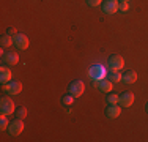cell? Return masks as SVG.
<instances>
[{"label":"cell","mask_w":148,"mask_h":142,"mask_svg":"<svg viewBox=\"0 0 148 142\" xmlns=\"http://www.w3.org/2000/svg\"><path fill=\"white\" fill-rule=\"evenodd\" d=\"M14 109H16L14 101L11 98H8V97L0 98V114H3V115H11L14 112Z\"/></svg>","instance_id":"cell-1"},{"label":"cell","mask_w":148,"mask_h":142,"mask_svg":"<svg viewBox=\"0 0 148 142\" xmlns=\"http://www.w3.org/2000/svg\"><path fill=\"white\" fill-rule=\"evenodd\" d=\"M24 122H22V119H16V120H13V122H10V126H8V133H10V136H19L21 133L24 131Z\"/></svg>","instance_id":"cell-2"},{"label":"cell","mask_w":148,"mask_h":142,"mask_svg":"<svg viewBox=\"0 0 148 142\" xmlns=\"http://www.w3.org/2000/svg\"><path fill=\"white\" fill-rule=\"evenodd\" d=\"M109 68H110V71H120L125 66V59H123L121 55H110V59H109Z\"/></svg>","instance_id":"cell-3"},{"label":"cell","mask_w":148,"mask_h":142,"mask_svg":"<svg viewBox=\"0 0 148 142\" xmlns=\"http://www.w3.org/2000/svg\"><path fill=\"white\" fill-rule=\"evenodd\" d=\"M3 90H5L10 97H13V95H19L21 92H22V84L16 82V81H10L8 84L3 85Z\"/></svg>","instance_id":"cell-4"},{"label":"cell","mask_w":148,"mask_h":142,"mask_svg":"<svg viewBox=\"0 0 148 142\" xmlns=\"http://www.w3.org/2000/svg\"><path fill=\"white\" fill-rule=\"evenodd\" d=\"M84 92H85V85H84L82 81H73L71 85H69V93H71L73 97L79 98L84 95Z\"/></svg>","instance_id":"cell-5"},{"label":"cell","mask_w":148,"mask_h":142,"mask_svg":"<svg viewBox=\"0 0 148 142\" xmlns=\"http://www.w3.org/2000/svg\"><path fill=\"white\" fill-rule=\"evenodd\" d=\"M118 0H104L103 2V13L106 14H115L118 11Z\"/></svg>","instance_id":"cell-6"},{"label":"cell","mask_w":148,"mask_h":142,"mask_svg":"<svg viewBox=\"0 0 148 142\" xmlns=\"http://www.w3.org/2000/svg\"><path fill=\"white\" fill-rule=\"evenodd\" d=\"M132 103H134V95L131 92H125V93H121L118 97V104L121 108H131Z\"/></svg>","instance_id":"cell-7"},{"label":"cell","mask_w":148,"mask_h":142,"mask_svg":"<svg viewBox=\"0 0 148 142\" xmlns=\"http://www.w3.org/2000/svg\"><path fill=\"white\" fill-rule=\"evenodd\" d=\"M14 46L17 49H21V51H25L29 48V37L24 33H17L14 37Z\"/></svg>","instance_id":"cell-8"},{"label":"cell","mask_w":148,"mask_h":142,"mask_svg":"<svg viewBox=\"0 0 148 142\" xmlns=\"http://www.w3.org/2000/svg\"><path fill=\"white\" fill-rule=\"evenodd\" d=\"M120 112H121V106L120 104H109V108L106 109V117L109 120H114L120 115Z\"/></svg>","instance_id":"cell-9"},{"label":"cell","mask_w":148,"mask_h":142,"mask_svg":"<svg viewBox=\"0 0 148 142\" xmlns=\"http://www.w3.org/2000/svg\"><path fill=\"white\" fill-rule=\"evenodd\" d=\"M2 62L6 63V65H10V66L17 65V63H19V55H17L16 52H11V51H10V52H6V54H3Z\"/></svg>","instance_id":"cell-10"},{"label":"cell","mask_w":148,"mask_h":142,"mask_svg":"<svg viewBox=\"0 0 148 142\" xmlns=\"http://www.w3.org/2000/svg\"><path fill=\"white\" fill-rule=\"evenodd\" d=\"M11 77H13L11 70H10L8 66H5V65H3L2 68H0V82H2V85L8 84L10 81H11Z\"/></svg>","instance_id":"cell-11"},{"label":"cell","mask_w":148,"mask_h":142,"mask_svg":"<svg viewBox=\"0 0 148 142\" xmlns=\"http://www.w3.org/2000/svg\"><path fill=\"white\" fill-rule=\"evenodd\" d=\"M112 88H114V82H112L110 79H103V81H99V88H98V90L104 92V93H110Z\"/></svg>","instance_id":"cell-12"},{"label":"cell","mask_w":148,"mask_h":142,"mask_svg":"<svg viewBox=\"0 0 148 142\" xmlns=\"http://www.w3.org/2000/svg\"><path fill=\"white\" fill-rule=\"evenodd\" d=\"M121 81H123V84H134L137 81V73L136 71H126L121 76Z\"/></svg>","instance_id":"cell-13"},{"label":"cell","mask_w":148,"mask_h":142,"mask_svg":"<svg viewBox=\"0 0 148 142\" xmlns=\"http://www.w3.org/2000/svg\"><path fill=\"white\" fill-rule=\"evenodd\" d=\"M0 44H2V48H11L13 44H14V37H11V35H3L2 38H0Z\"/></svg>","instance_id":"cell-14"},{"label":"cell","mask_w":148,"mask_h":142,"mask_svg":"<svg viewBox=\"0 0 148 142\" xmlns=\"http://www.w3.org/2000/svg\"><path fill=\"white\" fill-rule=\"evenodd\" d=\"M121 76H123V74L120 73V71H110V74H109L107 79H110L112 82L115 84V82H121Z\"/></svg>","instance_id":"cell-15"},{"label":"cell","mask_w":148,"mask_h":142,"mask_svg":"<svg viewBox=\"0 0 148 142\" xmlns=\"http://www.w3.org/2000/svg\"><path fill=\"white\" fill-rule=\"evenodd\" d=\"M8 126H10L8 115H3V114H0V130L5 131V130H8Z\"/></svg>","instance_id":"cell-16"},{"label":"cell","mask_w":148,"mask_h":142,"mask_svg":"<svg viewBox=\"0 0 148 142\" xmlns=\"http://www.w3.org/2000/svg\"><path fill=\"white\" fill-rule=\"evenodd\" d=\"M74 99H76V97H73V95L69 93V95H66V97L62 98V103H63L65 106H73V104H74Z\"/></svg>","instance_id":"cell-17"},{"label":"cell","mask_w":148,"mask_h":142,"mask_svg":"<svg viewBox=\"0 0 148 142\" xmlns=\"http://www.w3.org/2000/svg\"><path fill=\"white\" fill-rule=\"evenodd\" d=\"M106 101H107V104H118V95L109 93L107 98H106Z\"/></svg>","instance_id":"cell-18"},{"label":"cell","mask_w":148,"mask_h":142,"mask_svg":"<svg viewBox=\"0 0 148 142\" xmlns=\"http://www.w3.org/2000/svg\"><path fill=\"white\" fill-rule=\"evenodd\" d=\"M16 117H17V119H25V117H27V108H24V106H22V108H19V109H17V112H16Z\"/></svg>","instance_id":"cell-19"},{"label":"cell","mask_w":148,"mask_h":142,"mask_svg":"<svg viewBox=\"0 0 148 142\" xmlns=\"http://www.w3.org/2000/svg\"><path fill=\"white\" fill-rule=\"evenodd\" d=\"M118 11H120V13H126V11H129V5H128V2H120V3H118Z\"/></svg>","instance_id":"cell-20"},{"label":"cell","mask_w":148,"mask_h":142,"mask_svg":"<svg viewBox=\"0 0 148 142\" xmlns=\"http://www.w3.org/2000/svg\"><path fill=\"white\" fill-rule=\"evenodd\" d=\"M101 2H103V0H87V3H88L90 6H98V5H101Z\"/></svg>","instance_id":"cell-21"},{"label":"cell","mask_w":148,"mask_h":142,"mask_svg":"<svg viewBox=\"0 0 148 142\" xmlns=\"http://www.w3.org/2000/svg\"><path fill=\"white\" fill-rule=\"evenodd\" d=\"M8 35H11V37H16V30H14V28H8Z\"/></svg>","instance_id":"cell-22"},{"label":"cell","mask_w":148,"mask_h":142,"mask_svg":"<svg viewBox=\"0 0 148 142\" xmlns=\"http://www.w3.org/2000/svg\"><path fill=\"white\" fill-rule=\"evenodd\" d=\"M145 111H147V114H148V101H147V104H145Z\"/></svg>","instance_id":"cell-23"},{"label":"cell","mask_w":148,"mask_h":142,"mask_svg":"<svg viewBox=\"0 0 148 142\" xmlns=\"http://www.w3.org/2000/svg\"><path fill=\"white\" fill-rule=\"evenodd\" d=\"M118 2H129V0H118Z\"/></svg>","instance_id":"cell-24"}]
</instances>
